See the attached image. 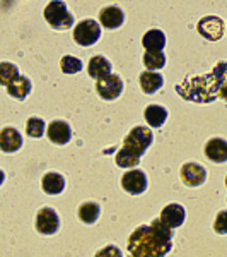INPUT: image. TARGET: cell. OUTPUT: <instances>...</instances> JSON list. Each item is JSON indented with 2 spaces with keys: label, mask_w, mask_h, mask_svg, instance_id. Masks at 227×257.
<instances>
[{
  "label": "cell",
  "mask_w": 227,
  "mask_h": 257,
  "mask_svg": "<svg viewBox=\"0 0 227 257\" xmlns=\"http://www.w3.org/2000/svg\"><path fill=\"white\" fill-rule=\"evenodd\" d=\"M172 230L160 219L138 226L128 238L132 257H164L172 247Z\"/></svg>",
  "instance_id": "obj_1"
},
{
  "label": "cell",
  "mask_w": 227,
  "mask_h": 257,
  "mask_svg": "<svg viewBox=\"0 0 227 257\" xmlns=\"http://www.w3.org/2000/svg\"><path fill=\"white\" fill-rule=\"evenodd\" d=\"M44 19L55 30H68L74 24V18L67 12L65 4L60 2V0L48 4L46 9H44Z\"/></svg>",
  "instance_id": "obj_2"
},
{
  "label": "cell",
  "mask_w": 227,
  "mask_h": 257,
  "mask_svg": "<svg viewBox=\"0 0 227 257\" xmlns=\"http://www.w3.org/2000/svg\"><path fill=\"white\" fill-rule=\"evenodd\" d=\"M152 144V132L147 127H134L130 134L123 141V148L137 155L138 158L146 153V149Z\"/></svg>",
  "instance_id": "obj_3"
},
{
  "label": "cell",
  "mask_w": 227,
  "mask_h": 257,
  "mask_svg": "<svg viewBox=\"0 0 227 257\" xmlns=\"http://www.w3.org/2000/svg\"><path fill=\"white\" fill-rule=\"evenodd\" d=\"M99 36H101V28L92 19L80 21L74 30V40L80 47H90L99 40Z\"/></svg>",
  "instance_id": "obj_4"
},
{
  "label": "cell",
  "mask_w": 227,
  "mask_h": 257,
  "mask_svg": "<svg viewBox=\"0 0 227 257\" xmlns=\"http://www.w3.org/2000/svg\"><path fill=\"white\" fill-rule=\"evenodd\" d=\"M196 30L205 40L217 41V40L222 38V35H224V23H222L220 18H216V16H207V18L198 21Z\"/></svg>",
  "instance_id": "obj_5"
},
{
  "label": "cell",
  "mask_w": 227,
  "mask_h": 257,
  "mask_svg": "<svg viewBox=\"0 0 227 257\" xmlns=\"http://www.w3.org/2000/svg\"><path fill=\"white\" fill-rule=\"evenodd\" d=\"M60 226L58 214L52 208H43L36 214V230L43 235H53Z\"/></svg>",
  "instance_id": "obj_6"
},
{
  "label": "cell",
  "mask_w": 227,
  "mask_h": 257,
  "mask_svg": "<svg viewBox=\"0 0 227 257\" xmlns=\"http://www.w3.org/2000/svg\"><path fill=\"white\" fill-rule=\"evenodd\" d=\"M96 89L99 93V96L104 98V99H114L122 94V89H123V82L120 79L118 76L114 74H110V76L102 77V79L98 81L96 84Z\"/></svg>",
  "instance_id": "obj_7"
},
{
  "label": "cell",
  "mask_w": 227,
  "mask_h": 257,
  "mask_svg": "<svg viewBox=\"0 0 227 257\" xmlns=\"http://www.w3.org/2000/svg\"><path fill=\"white\" fill-rule=\"evenodd\" d=\"M122 187L128 194L137 196V194H142L147 189V178L140 170H132V172H126L122 177Z\"/></svg>",
  "instance_id": "obj_8"
},
{
  "label": "cell",
  "mask_w": 227,
  "mask_h": 257,
  "mask_svg": "<svg viewBox=\"0 0 227 257\" xmlns=\"http://www.w3.org/2000/svg\"><path fill=\"white\" fill-rule=\"evenodd\" d=\"M207 178V172H205L204 167L196 163H186L181 168V180L184 182L190 187H196V185H202Z\"/></svg>",
  "instance_id": "obj_9"
},
{
  "label": "cell",
  "mask_w": 227,
  "mask_h": 257,
  "mask_svg": "<svg viewBox=\"0 0 227 257\" xmlns=\"http://www.w3.org/2000/svg\"><path fill=\"white\" fill-rule=\"evenodd\" d=\"M184 216H186V213H184V208L180 204H168L166 208L160 211V221L164 223V225H168L169 228H178L183 225L184 221Z\"/></svg>",
  "instance_id": "obj_10"
},
{
  "label": "cell",
  "mask_w": 227,
  "mask_h": 257,
  "mask_svg": "<svg viewBox=\"0 0 227 257\" xmlns=\"http://www.w3.org/2000/svg\"><path fill=\"white\" fill-rule=\"evenodd\" d=\"M22 146V138L14 127H6L0 131V149L4 153H16Z\"/></svg>",
  "instance_id": "obj_11"
},
{
  "label": "cell",
  "mask_w": 227,
  "mask_h": 257,
  "mask_svg": "<svg viewBox=\"0 0 227 257\" xmlns=\"http://www.w3.org/2000/svg\"><path fill=\"white\" fill-rule=\"evenodd\" d=\"M205 156L214 163H224L227 161V143L224 139H210L205 144Z\"/></svg>",
  "instance_id": "obj_12"
},
{
  "label": "cell",
  "mask_w": 227,
  "mask_h": 257,
  "mask_svg": "<svg viewBox=\"0 0 227 257\" xmlns=\"http://www.w3.org/2000/svg\"><path fill=\"white\" fill-rule=\"evenodd\" d=\"M46 134H48V139L52 141L53 144H67L70 138H72L70 127L65 122H60V120L50 123L46 128Z\"/></svg>",
  "instance_id": "obj_13"
},
{
  "label": "cell",
  "mask_w": 227,
  "mask_h": 257,
  "mask_svg": "<svg viewBox=\"0 0 227 257\" xmlns=\"http://www.w3.org/2000/svg\"><path fill=\"white\" fill-rule=\"evenodd\" d=\"M99 21L106 30H116L123 23V12L120 7H104L99 12Z\"/></svg>",
  "instance_id": "obj_14"
},
{
  "label": "cell",
  "mask_w": 227,
  "mask_h": 257,
  "mask_svg": "<svg viewBox=\"0 0 227 257\" xmlns=\"http://www.w3.org/2000/svg\"><path fill=\"white\" fill-rule=\"evenodd\" d=\"M88 70H89V76L92 77V79L99 81V79H102V77H106L111 74V64L104 59V57L96 55V57L90 59Z\"/></svg>",
  "instance_id": "obj_15"
},
{
  "label": "cell",
  "mask_w": 227,
  "mask_h": 257,
  "mask_svg": "<svg viewBox=\"0 0 227 257\" xmlns=\"http://www.w3.org/2000/svg\"><path fill=\"white\" fill-rule=\"evenodd\" d=\"M142 45L147 52H160L164 48V45H166V36L159 30H150L144 35Z\"/></svg>",
  "instance_id": "obj_16"
},
{
  "label": "cell",
  "mask_w": 227,
  "mask_h": 257,
  "mask_svg": "<svg viewBox=\"0 0 227 257\" xmlns=\"http://www.w3.org/2000/svg\"><path fill=\"white\" fill-rule=\"evenodd\" d=\"M41 185H43V190L46 194H50V196H56V194H60L62 190L65 189V180H64V177L58 175V173L52 172L43 177Z\"/></svg>",
  "instance_id": "obj_17"
},
{
  "label": "cell",
  "mask_w": 227,
  "mask_h": 257,
  "mask_svg": "<svg viewBox=\"0 0 227 257\" xmlns=\"http://www.w3.org/2000/svg\"><path fill=\"white\" fill-rule=\"evenodd\" d=\"M7 93H9L10 96L18 98V99H24L28 94L31 93L30 79H28V77H24V76L16 77V79L12 81L9 86H7Z\"/></svg>",
  "instance_id": "obj_18"
},
{
  "label": "cell",
  "mask_w": 227,
  "mask_h": 257,
  "mask_svg": "<svg viewBox=\"0 0 227 257\" xmlns=\"http://www.w3.org/2000/svg\"><path fill=\"white\" fill-rule=\"evenodd\" d=\"M140 86H142L144 93H147V94L156 93V91L162 86V76L158 72L146 70V72L140 74Z\"/></svg>",
  "instance_id": "obj_19"
},
{
  "label": "cell",
  "mask_w": 227,
  "mask_h": 257,
  "mask_svg": "<svg viewBox=\"0 0 227 257\" xmlns=\"http://www.w3.org/2000/svg\"><path fill=\"white\" fill-rule=\"evenodd\" d=\"M144 117H146L147 123L150 127H160L164 122H166L168 111H166V108H162V106L150 105V106H147V108H146V113H144Z\"/></svg>",
  "instance_id": "obj_20"
},
{
  "label": "cell",
  "mask_w": 227,
  "mask_h": 257,
  "mask_svg": "<svg viewBox=\"0 0 227 257\" xmlns=\"http://www.w3.org/2000/svg\"><path fill=\"white\" fill-rule=\"evenodd\" d=\"M144 65L147 67V70L154 72L158 69H162L166 65V57L162 52H146L144 55Z\"/></svg>",
  "instance_id": "obj_21"
},
{
  "label": "cell",
  "mask_w": 227,
  "mask_h": 257,
  "mask_svg": "<svg viewBox=\"0 0 227 257\" xmlns=\"http://www.w3.org/2000/svg\"><path fill=\"white\" fill-rule=\"evenodd\" d=\"M116 165L118 167H122V168H132V167H137L138 165V161L140 158L137 155H134L132 151H128V149H125V148H122L120 151L116 153Z\"/></svg>",
  "instance_id": "obj_22"
},
{
  "label": "cell",
  "mask_w": 227,
  "mask_h": 257,
  "mask_svg": "<svg viewBox=\"0 0 227 257\" xmlns=\"http://www.w3.org/2000/svg\"><path fill=\"white\" fill-rule=\"evenodd\" d=\"M99 216V206L96 202H86V204H82L79 208V218L82 219L84 223H94Z\"/></svg>",
  "instance_id": "obj_23"
},
{
  "label": "cell",
  "mask_w": 227,
  "mask_h": 257,
  "mask_svg": "<svg viewBox=\"0 0 227 257\" xmlns=\"http://www.w3.org/2000/svg\"><path fill=\"white\" fill-rule=\"evenodd\" d=\"M16 77H19L18 67L14 64H9V62H2L0 64V84L9 86Z\"/></svg>",
  "instance_id": "obj_24"
},
{
  "label": "cell",
  "mask_w": 227,
  "mask_h": 257,
  "mask_svg": "<svg viewBox=\"0 0 227 257\" xmlns=\"http://www.w3.org/2000/svg\"><path fill=\"white\" fill-rule=\"evenodd\" d=\"M44 122L41 118H36V117H32L28 120V123H26V132H28V136L30 138H34V139H38L41 138V136L44 134Z\"/></svg>",
  "instance_id": "obj_25"
},
{
  "label": "cell",
  "mask_w": 227,
  "mask_h": 257,
  "mask_svg": "<svg viewBox=\"0 0 227 257\" xmlns=\"http://www.w3.org/2000/svg\"><path fill=\"white\" fill-rule=\"evenodd\" d=\"M60 67L65 74H77L82 69V62L79 59H76V57L67 55L60 60Z\"/></svg>",
  "instance_id": "obj_26"
},
{
  "label": "cell",
  "mask_w": 227,
  "mask_h": 257,
  "mask_svg": "<svg viewBox=\"0 0 227 257\" xmlns=\"http://www.w3.org/2000/svg\"><path fill=\"white\" fill-rule=\"evenodd\" d=\"M214 230L220 235L227 233V211H220V213L217 214L216 221H214Z\"/></svg>",
  "instance_id": "obj_27"
},
{
  "label": "cell",
  "mask_w": 227,
  "mask_h": 257,
  "mask_svg": "<svg viewBox=\"0 0 227 257\" xmlns=\"http://www.w3.org/2000/svg\"><path fill=\"white\" fill-rule=\"evenodd\" d=\"M94 257H122V250L114 245H108L98 252Z\"/></svg>",
  "instance_id": "obj_28"
},
{
  "label": "cell",
  "mask_w": 227,
  "mask_h": 257,
  "mask_svg": "<svg viewBox=\"0 0 227 257\" xmlns=\"http://www.w3.org/2000/svg\"><path fill=\"white\" fill-rule=\"evenodd\" d=\"M218 96H220L222 99H226V101H227V81L222 82V86L218 88Z\"/></svg>",
  "instance_id": "obj_29"
},
{
  "label": "cell",
  "mask_w": 227,
  "mask_h": 257,
  "mask_svg": "<svg viewBox=\"0 0 227 257\" xmlns=\"http://www.w3.org/2000/svg\"><path fill=\"white\" fill-rule=\"evenodd\" d=\"M4 178H6V175H4V172H2V170H0V185L4 184Z\"/></svg>",
  "instance_id": "obj_30"
},
{
  "label": "cell",
  "mask_w": 227,
  "mask_h": 257,
  "mask_svg": "<svg viewBox=\"0 0 227 257\" xmlns=\"http://www.w3.org/2000/svg\"><path fill=\"white\" fill-rule=\"evenodd\" d=\"M226 187H227V177H226Z\"/></svg>",
  "instance_id": "obj_31"
}]
</instances>
